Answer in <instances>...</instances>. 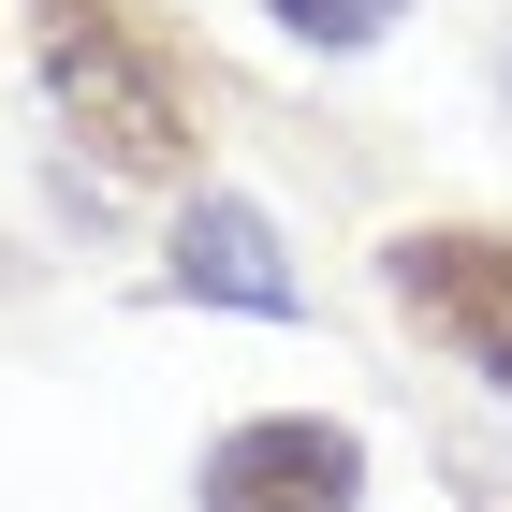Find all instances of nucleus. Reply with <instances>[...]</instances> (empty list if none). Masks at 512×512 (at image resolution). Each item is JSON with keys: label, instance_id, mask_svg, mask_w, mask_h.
<instances>
[{"label": "nucleus", "instance_id": "1", "mask_svg": "<svg viewBox=\"0 0 512 512\" xmlns=\"http://www.w3.org/2000/svg\"><path fill=\"white\" fill-rule=\"evenodd\" d=\"M30 44H44V88L118 176H176L191 161V74L176 44L132 15V0H30Z\"/></svg>", "mask_w": 512, "mask_h": 512}, {"label": "nucleus", "instance_id": "2", "mask_svg": "<svg viewBox=\"0 0 512 512\" xmlns=\"http://www.w3.org/2000/svg\"><path fill=\"white\" fill-rule=\"evenodd\" d=\"M352 498H366V439L322 410H249L191 469V512H352Z\"/></svg>", "mask_w": 512, "mask_h": 512}, {"label": "nucleus", "instance_id": "3", "mask_svg": "<svg viewBox=\"0 0 512 512\" xmlns=\"http://www.w3.org/2000/svg\"><path fill=\"white\" fill-rule=\"evenodd\" d=\"M381 278L483 366V395H512V235H483V220H410V235L381 249Z\"/></svg>", "mask_w": 512, "mask_h": 512}, {"label": "nucleus", "instance_id": "4", "mask_svg": "<svg viewBox=\"0 0 512 512\" xmlns=\"http://www.w3.org/2000/svg\"><path fill=\"white\" fill-rule=\"evenodd\" d=\"M161 278H176L191 308H249V322H293V308H308V278L278 264V220L249 191H191V205H176V264H161Z\"/></svg>", "mask_w": 512, "mask_h": 512}, {"label": "nucleus", "instance_id": "5", "mask_svg": "<svg viewBox=\"0 0 512 512\" xmlns=\"http://www.w3.org/2000/svg\"><path fill=\"white\" fill-rule=\"evenodd\" d=\"M264 15H278V44H308V59H366L410 0H264Z\"/></svg>", "mask_w": 512, "mask_h": 512}]
</instances>
